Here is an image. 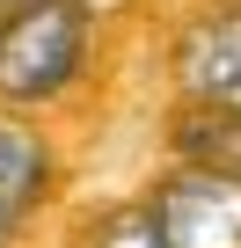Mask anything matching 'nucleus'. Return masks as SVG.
Masks as SVG:
<instances>
[{"instance_id":"2","label":"nucleus","mask_w":241,"mask_h":248,"mask_svg":"<svg viewBox=\"0 0 241 248\" xmlns=\"http://www.w3.org/2000/svg\"><path fill=\"white\" fill-rule=\"evenodd\" d=\"M168 248H241V175L219 161H190L154 190Z\"/></svg>"},{"instance_id":"6","label":"nucleus","mask_w":241,"mask_h":248,"mask_svg":"<svg viewBox=\"0 0 241 248\" xmlns=\"http://www.w3.org/2000/svg\"><path fill=\"white\" fill-rule=\"evenodd\" d=\"M197 161H219L241 175V109H212V132L197 139Z\"/></svg>"},{"instance_id":"7","label":"nucleus","mask_w":241,"mask_h":248,"mask_svg":"<svg viewBox=\"0 0 241 248\" xmlns=\"http://www.w3.org/2000/svg\"><path fill=\"white\" fill-rule=\"evenodd\" d=\"M8 233H15V219H8V212H0V248H8Z\"/></svg>"},{"instance_id":"3","label":"nucleus","mask_w":241,"mask_h":248,"mask_svg":"<svg viewBox=\"0 0 241 248\" xmlns=\"http://www.w3.org/2000/svg\"><path fill=\"white\" fill-rule=\"evenodd\" d=\"M176 80L197 109H241V8H226L183 37Z\"/></svg>"},{"instance_id":"1","label":"nucleus","mask_w":241,"mask_h":248,"mask_svg":"<svg viewBox=\"0 0 241 248\" xmlns=\"http://www.w3.org/2000/svg\"><path fill=\"white\" fill-rule=\"evenodd\" d=\"M88 59V15L80 0H15L0 15V95L8 102H51Z\"/></svg>"},{"instance_id":"4","label":"nucleus","mask_w":241,"mask_h":248,"mask_svg":"<svg viewBox=\"0 0 241 248\" xmlns=\"http://www.w3.org/2000/svg\"><path fill=\"white\" fill-rule=\"evenodd\" d=\"M44 190H51V154H44V139L30 132L22 117H0V212L22 219V212L44 204Z\"/></svg>"},{"instance_id":"5","label":"nucleus","mask_w":241,"mask_h":248,"mask_svg":"<svg viewBox=\"0 0 241 248\" xmlns=\"http://www.w3.org/2000/svg\"><path fill=\"white\" fill-rule=\"evenodd\" d=\"M95 248H168V226H161L154 197H146V204H117V212L95 226Z\"/></svg>"}]
</instances>
